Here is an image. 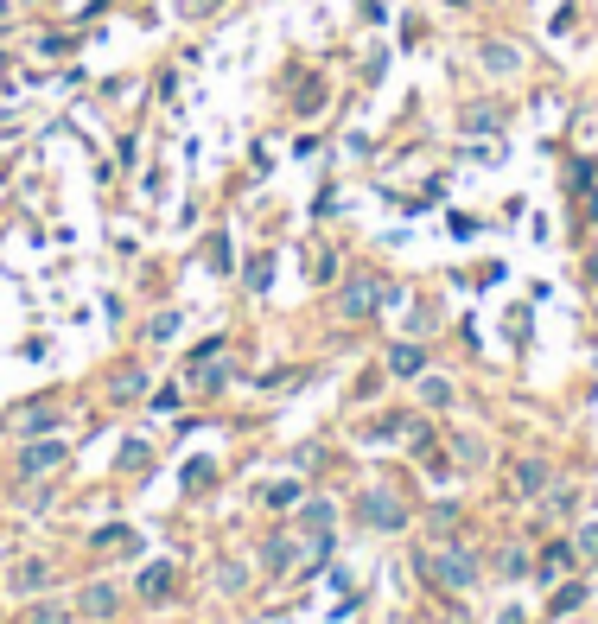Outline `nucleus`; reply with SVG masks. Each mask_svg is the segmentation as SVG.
<instances>
[{"label":"nucleus","instance_id":"7ed1b4c3","mask_svg":"<svg viewBox=\"0 0 598 624\" xmlns=\"http://www.w3.org/2000/svg\"><path fill=\"white\" fill-rule=\"evenodd\" d=\"M39 465H58V446H32V453H26V472H39Z\"/></svg>","mask_w":598,"mask_h":624},{"label":"nucleus","instance_id":"f257e3e1","mask_svg":"<svg viewBox=\"0 0 598 624\" xmlns=\"http://www.w3.org/2000/svg\"><path fill=\"white\" fill-rule=\"evenodd\" d=\"M172 586V567H147V574H140V593H166Z\"/></svg>","mask_w":598,"mask_h":624},{"label":"nucleus","instance_id":"f03ea898","mask_svg":"<svg viewBox=\"0 0 598 624\" xmlns=\"http://www.w3.org/2000/svg\"><path fill=\"white\" fill-rule=\"evenodd\" d=\"M389 363H395L401 376H414V370H420V351H401V344H395V351H389Z\"/></svg>","mask_w":598,"mask_h":624}]
</instances>
